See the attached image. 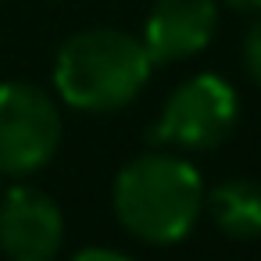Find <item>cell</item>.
I'll return each instance as SVG.
<instances>
[{
    "instance_id": "6",
    "label": "cell",
    "mask_w": 261,
    "mask_h": 261,
    "mask_svg": "<svg viewBox=\"0 0 261 261\" xmlns=\"http://www.w3.org/2000/svg\"><path fill=\"white\" fill-rule=\"evenodd\" d=\"M218 29V0H154L143 22V50L154 65L197 58Z\"/></svg>"
},
{
    "instance_id": "7",
    "label": "cell",
    "mask_w": 261,
    "mask_h": 261,
    "mask_svg": "<svg viewBox=\"0 0 261 261\" xmlns=\"http://www.w3.org/2000/svg\"><path fill=\"white\" fill-rule=\"evenodd\" d=\"M204 211L229 240H257L261 236V182L254 179H225L204 193Z\"/></svg>"
},
{
    "instance_id": "10",
    "label": "cell",
    "mask_w": 261,
    "mask_h": 261,
    "mask_svg": "<svg viewBox=\"0 0 261 261\" xmlns=\"http://www.w3.org/2000/svg\"><path fill=\"white\" fill-rule=\"evenodd\" d=\"M222 4L236 15H261V0H222Z\"/></svg>"
},
{
    "instance_id": "5",
    "label": "cell",
    "mask_w": 261,
    "mask_h": 261,
    "mask_svg": "<svg viewBox=\"0 0 261 261\" xmlns=\"http://www.w3.org/2000/svg\"><path fill=\"white\" fill-rule=\"evenodd\" d=\"M65 243V215L58 200L36 186L0 193V254L8 261H54Z\"/></svg>"
},
{
    "instance_id": "8",
    "label": "cell",
    "mask_w": 261,
    "mask_h": 261,
    "mask_svg": "<svg viewBox=\"0 0 261 261\" xmlns=\"http://www.w3.org/2000/svg\"><path fill=\"white\" fill-rule=\"evenodd\" d=\"M240 58H243V72L250 75V83H254V86H261V18L243 33Z\"/></svg>"
},
{
    "instance_id": "1",
    "label": "cell",
    "mask_w": 261,
    "mask_h": 261,
    "mask_svg": "<svg viewBox=\"0 0 261 261\" xmlns=\"http://www.w3.org/2000/svg\"><path fill=\"white\" fill-rule=\"evenodd\" d=\"M204 179L186 158L150 150L122 165L111 186V207L129 236L168 247L193 232L204 215Z\"/></svg>"
},
{
    "instance_id": "11",
    "label": "cell",
    "mask_w": 261,
    "mask_h": 261,
    "mask_svg": "<svg viewBox=\"0 0 261 261\" xmlns=\"http://www.w3.org/2000/svg\"><path fill=\"white\" fill-rule=\"evenodd\" d=\"M0 179H4V175H0Z\"/></svg>"
},
{
    "instance_id": "3",
    "label": "cell",
    "mask_w": 261,
    "mask_h": 261,
    "mask_svg": "<svg viewBox=\"0 0 261 261\" xmlns=\"http://www.w3.org/2000/svg\"><path fill=\"white\" fill-rule=\"evenodd\" d=\"M236 118H240V97L232 83L215 72H200L168 93L150 129V140L175 150H211L222 140H229Z\"/></svg>"
},
{
    "instance_id": "2",
    "label": "cell",
    "mask_w": 261,
    "mask_h": 261,
    "mask_svg": "<svg viewBox=\"0 0 261 261\" xmlns=\"http://www.w3.org/2000/svg\"><path fill=\"white\" fill-rule=\"evenodd\" d=\"M154 72L140 36L111 25L83 29L68 36L54 58V90L58 97L90 115H108L140 97Z\"/></svg>"
},
{
    "instance_id": "4",
    "label": "cell",
    "mask_w": 261,
    "mask_h": 261,
    "mask_svg": "<svg viewBox=\"0 0 261 261\" xmlns=\"http://www.w3.org/2000/svg\"><path fill=\"white\" fill-rule=\"evenodd\" d=\"M61 147V108L33 83H0V175H33Z\"/></svg>"
},
{
    "instance_id": "9",
    "label": "cell",
    "mask_w": 261,
    "mask_h": 261,
    "mask_svg": "<svg viewBox=\"0 0 261 261\" xmlns=\"http://www.w3.org/2000/svg\"><path fill=\"white\" fill-rule=\"evenodd\" d=\"M72 261H133V257H125L122 250H111V247H86Z\"/></svg>"
}]
</instances>
